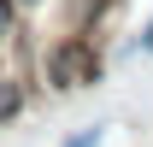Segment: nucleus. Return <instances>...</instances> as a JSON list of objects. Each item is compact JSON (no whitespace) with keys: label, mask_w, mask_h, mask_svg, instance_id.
Wrapping results in <instances>:
<instances>
[{"label":"nucleus","mask_w":153,"mask_h":147,"mask_svg":"<svg viewBox=\"0 0 153 147\" xmlns=\"http://www.w3.org/2000/svg\"><path fill=\"white\" fill-rule=\"evenodd\" d=\"M100 71H106V53H100V36H65L41 53V82L53 94H76V88H94Z\"/></svg>","instance_id":"1"},{"label":"nucleus","mask_w":153,"mask_h":147,"mask_svg":"<svg viewBox=\"0 0 153 147\" xmlns=\"http://www.w3.org/2000/svg\"><path fill=\"white\" fill-rule=\"evenodd\" d=\"M24 112H30V76L0 71V129H6V124H18Z\"/></svg>","instance_id":"2"},{"label":"nucleus","mask_w":153,"mask_h":147,"mask_svg":"<svg viewBox=\"0 0 153 147\" xmlns=\"http://www.w3.org/2000/svg\"><path fill=\"white\" fill-rule=\"evenodd\" d=\"M100 141H106V124H82L76 135H65L59 147H100Z\"/></svg>","instance_id":"3"},{"label":"nucleus","mask_w":153,"mask_h":147,"mask_svg":"<svg viewBox=\"0 0 153 147\" xmlns=\"http://www.w3.org/2000/svg\"><path fill=\"white\" fill-rule=\"evenodd\" d=\"M24 24V12H18V0H0V47L12 41V30Z\"/></svg>","instance_id":"4"},{"label":"nucleus","mask_w":153,"mask_h":147,"mask_svg":"<svg viewBox=\"0 0 153 147\" xmlns=\"http://www.w3.org/2000/svg\"><path fill=\"white\" fill-rule=\"evenodd\" d=\"M130 47H135V53H153V24H147V30H141V36L130 41Z\"/></svg>","instance_id":"5"},{"label":"nucleus","mask_w":153,"mask_h":147,"mask_svg":"<svg viewBox=\"0 0 153 147\" xmlns=\"http://www.w3.org/2000/svg\"><path fill=\"white\" fill-rule=\"evenodd\" d=\"M41 6H47V0H18V12H24V18H30V12H41Z\"/></svg>","instance_id":"6"}]
</instances>
